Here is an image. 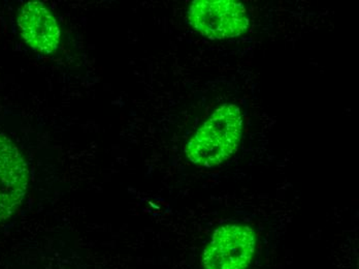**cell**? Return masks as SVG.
<instances>
[{"instance_id":"obj_1","label":"cell","mask_w":359,"mask_h":269,"mask_svg":"<svg viewBox=\"0 0 359 269\" xmlns=\"http://www.w3.org/2000/svg\"><path fill=\"white\" fill-rule=\"evenodd\" d=\"M243 134V115L238 107L227 104L217 109L191 138L185 152L194 165L213 168L238 150Z\"/></svg>"},{"instance_id":"obj_2","label":"cell","mask_w":359,"mask_h":269,"mask_svg":"<svg viewBox=\"0 0 359 269\" xmlns=\"http://www.w3.org/2000/svg\"><path fill=\"white\" fill-rule=\"evenodd\" d=\"M188 20L199 34L212 39L242 36L249 27L246 8L233 0H198L188 10Z\"/></svg>"},{"instance_id":"obj_3","label":"cell","mask_w":359,"mask_h":269,"mask_svg":"<svg viewBox=\"0 0 359 269\" xmlns=\"http://www.w3.org/2000/svg\"><path fill=\"white\" fill-rule=\"evenodd\" d=\"M256 248L250 227L229 224L217 229L201 258L203 269H246Z\"/></svg>"},{"instance_id":"obj_4","label":"cell","mask_w":359,"mask_h":269,"mask_svg":"<svg viewBox=\"0 0 359 269\" xmlns=\"http://www.w3.org/2000/svg\"><path fill=\"white\" fill-rule=\"evenodd\" d=\"M28 185L25 159L11 140L0 136V222L21 205Z\"/></svg>"},{"instance_id":"obj_5","label":"cell","mask_w":359,"mask_h":269,"mask_svg":"<svg viewBox=\"0 0 359 269\" xmlns=\"http://www.w3.org/2000/svg\"><path fill=\"white\" fill-rule=\"evenodd\" d=\"M20 32L24 41L39 53L56 51L60 41V29L53 15L39 1H29L20 10Z\"/></svg>"}]
</instances>
